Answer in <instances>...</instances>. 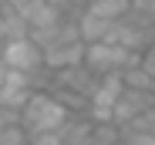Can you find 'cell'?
Here are the masks:
<instances>
[{
    "instance_id": "cell-7",
    "label": "cell",
    "mask_w": 155,
    "mask_h": 145,
    "mask_svg": "<svg viewBox=\"0 0 155 145\" xmlns=\"http://www.w3.org/2000/svg\"><path fill=\"white\" fill-rule=\"evenodd\" d=\"M74 20H78V37H81L84 44L105 41V37H108V31H111V24H115V20H105V17H98V14L84 10V7L74 14Z\"/></svg>"
},
{
    "instance_id": "cell-11",
    "label": "cell",
    "mask_w": 155,
    "mask_h": 145,
    "mask_svg": "<svg viewBox=\"0 0 155 145\" xmlns=\"http://www.w3.org/2000/svg\"><path fill=\"white\" fill-rule=\"evenodd\" d=\"M121 132H152V135H155V101H152L145 111H138L128 125H121Z\"/></svg>"
},
{
    "instance_id": "cell-5",
    "label": "cell",
    "mask_w": 155,
    "mask_h": 145,
    "mask_svg": "<svg viewBox=\"0 0 155 145\" xmlns=\"http://www.w3.org/2000/svg\"><path fill=\"white\" fill-rule=\"evenodd\" d=\"M41 54H44V68L47 71L71 68V64L84 61V41L74 37V41H61V44H47V47H41Z\"/></svg>"
},
{
    "instance_id": "cell-13",
    "label": "cell",
    "mask_w": 155,
    "mask_h": 145,
    "mask_svg": "<svg viewBox=\"0 0 155 145\" xmlns=\"http://www.w3.org/2000/svg\"><path fill=\"white\" fill-rule=\"evenodd\" d=\"M121 142L125 145H155V135L152 132H121Z\"/></svg>"
},
{
    "instance_id": "cell-9",
    "label": "cell",
    "mask_w": 155,
    "mask_h": 145,
    "mask_svg": "<svg viewBox=\"0 0 155 145\" xmlns=\"http://www.w3.org/2000/svg\"><path fill=\"white\" fill-rule=\"evenodd\" d=\"M27 34V24H24V17L7 7V4H0V41H10V37H24Z\"/></svg>"
},
{
    "instance_id": "cell-1",
    "label": "cell",
    "mask_w": 155,
    "mask_h": 145,
    "mask_svg": "<svg viewBox=\"0 0 155 145\" xmlns=\"http://www.w3.org/2000/svg\"><path fill=\"white\" fill-rule=\"evenodd\" d=\"M68 115H71V111H68L47 88H34L31 98L24 101V108H20V128L27 132V135L47 132V128H58Z\"/></svg>"
},
{
    "instance_id": "cell-15",
    "label": "cell",
    "mask_w": 155,
    "mask_h": 145,
    "mask_svg": "<svg viewBox=\"0 0 155 145\" xmlns=\"http://www.w3.org/2000/svg\"><path fill=\"white\" fill-rule=\"evenodd\" d=\"M4 4H7V7H14V10H20L24 4H31V0H4Z\"/></svg>"
},
{
    "instance_id": "cell-14",
    "label": "cell",
    "mask_w": 155,
    "mask_h": 145,
    "mask_svg": "<svg viewBox=\"0 0 155 145\" xmlns=\"http://www.w3.org/2000/svg\"><path fill=\"white\" fill-rule=\"evenodd\" d=\"M47 4H54L58 10H64V14H78L84 7V0H47Z\"/></svg>"
},
{
    "instance_id": "cell-2",
    "label": "cell",
    "mask_w": 155,
    "mask_h": 145,
    "mask_svg": "<svg viewBox=\"0 0 155 145\" xmlns=\"http://www.w3.org/2000/svg\"><path fill=\"white\" fill-rule=\"evenodd\" d=\"M142 51H128V47H118L111 41H94L84 44V68L91 74H111V71H125L128 64H138Z\"/></svg>"
},
{
    "instance_id": "cell-17",
    "label": "cell",
    "mask_w": 155,
    "mask_h": 145,
    "mask_svg": "<svg viewBox=\"0 0 155 145\" xmlns=\"http://www.w3.org/2000/svg\"><path fill=\"white\" fill-rule=\"evenodd\" d=\"M111 145H125V142H121V138H118V142H111Z\"/></svg>"
},
{
    "instance_id": "cell-6",
    "label": "cell",
    "mask_w": 155,
    "mask_h": 145,
    "mask_svg": "<svg viewBox=\"0 0 155 145\" xmlns=\"http://www.w3.org/2000/svg\"><path fill=\"white\" fill-rule=\"evenodd\" d=\"M17 14L24 17V24H27V34L47 31V27H54V24L64 17V10H58L54 4H47V0H31V4H24Z\"/></svg>"
},
{
    "instance_id": "cell-16",
    "label": "cell",
    "mask_w": 155,
    "mask_h": 145,
    "mask_svg": "<svg viewBox=\"0 0 155 145\" xmlns=\"http://www.w3.org/2000/svg\"><path fill=\"white\" fill-rule=\"evenodd\" d=\"M4 74H7V68H4V64H0V84H4Z\"/></svg>"
},
{
    "instance_id": "cell-4",
    "label": "cell",
    "mask_w": 155,
    "mask_h": 145,
    "mask_svg": "<svg viewBox=\"0 0 155 145\" xmlns=\"http://www.w3.org/2000/svg\"><path fill=\"white\" fill-rule=\"evenodd\" d=\"M155 101V94L152 91H138V88H121V94L115 98V108H111V122L121 128V125H128L132 118L138 115V111H145L148 105Z\"/></svg>"
},
{
    "instance_id": "cell-18",
    "label": "cell",
    "mask_w": 155,
    "mask_h": 145,
    "mask_svg": "<svg viewBox=\"0 0 155 145\" xmlns=\"http://www.w3.org/2000/svg\"><path fill=\"white\" fill-rule=\"evenodd\" d=\"M0 4H4V0H0Z\"/></svg>"
},
{
    "instance_id": "cell-10",
    "label": "cell",
    "mask_w": 155,
    "mask_h": 145,
    "mask_svg": "<svg viewBox=\"0 0 155 145\" xmlns=\"http://www.w3.org/2000/svg\"><path fill=\"white\" fill-rule=\"evenodd\" d=\"M118 74H121V84L125 88H138V91H152V81H155L142 61L138 64H128L125 71H118Z\"/></svg>"
},
{
    "instance_id": "cell-3",
    "label": "cell",
    "mask_w": 155,
    "mask_h": 145,
    "mask_svg": "<svg viewBox=\"0 0 155 145\" xmlns=\"http://www.w3.org/2000/svg\"><path fill=\"white\" fill-rule=\"evenodd\" d=\"M0 64L34 74V71H41V68H44L41 44H37L31 34H24V37H10V41H4V47H0Z\"/></svg>"
},
{
    "instance_id": "cell-12",
    "label": "cell",
    "mask_w": 155,
    "mask_h": 145,
    "mask_svg": "<svg viewBox=\"0 0 155 145\" xmlns=\"http://www.w3.org/2000/svg\"><path fill=\"white\" fill-rule=\"evenodd\" d=\"M27 145H64V138H61V128H47V132L27 135Z\"/></svg>"
},
{
    "instance_id": "cell-8",
    "label": "cell",
    "mask_w": 155,
    "mask_h": 145,
    "mask_svg": "<svg viewBox=\"0 0 155 145\" xmlns=\"http://www.w3.org/2000/svg\"><path fill=\"white\" fill-rule=\"evenodd\" d=\"M84 10L105 17V20H121L132 10V0H84Z\"/></svg>"
}]
</instances>
